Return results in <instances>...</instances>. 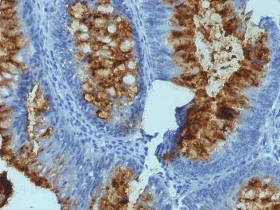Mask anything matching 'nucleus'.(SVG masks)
<instances>
[{
	"mask_svg": "<svg viewBox=\"0 0 280 210\" xmlns=\"http://www.w3.org/2000/svg\"><path fill=\"white\" fill-rule=\"evenodd\" d=\"M69 13L71 17L77 20L84 19L85 16L90 15L86 5L82 3H75L71 4L69 8Z\"/></svg>",
	"mask_w": 280,
	"mask_h": 210,
	"instance_id": "obj_1",
	"label": "nucleus"
},
{
	"mask_svg": "<svg viewBox=\"0 0 280 210\" xmlns=\"http://www.w3.org/2000/svg\"><path fill=\"white\" fill-rule=\"evenodd\" d=\"M19 26V22L15 19H1V29L2 30H15Z\"/></svg>",
	"mask_w": 280,
	"mask_h": 210,
	"instance_id": "obj_2",
	"label": "nucleus"
},
{
	"mask_svg": "<svg viewBox=\"0 0 280 210\" xmlns=\"http://www.w3.org/2000/svg\"><path fill=\"white\" fill-rule=\"evenodd\" d=\"M119 48L120 49V51L123 54H127V53L129 54V52L132 50L133 45L130 41V38H126V39L120 42Z\"/></svg>",
	"mask_w": 280,
	"mask_h": 210,
	"instance_id": "obj_3",
	"label": "nucleus"
},
{
	"mask_svg": "<svg viewBox=\"0 0 280 210\" xmlns=\"http://www.w3.org/2000/svg\"><path fill=\"white\" fill-rule=\"evenodd\" d=\"M9 40L14 42L15 44H16V46H17L18 49L23 47L26 44V42H27L26 38L22 36V35H20V34H16L15 36L11 37Z\"/></svg>",
	"mask_w": 280,
	"mask_h": 210,
	"instance_id": "obj_4",
	"label": "nucleus"
},
{
	"mask_svg": "<svg viewBox=\"0 0 280 210\" xmlns=\"http://www.w3.org/2000/svg\"><path fill=\"white\" fill-rule=\"evenodd\" d=\"M16 11L14 7L7 8L1 10V19H14Z\"/></svg>",
	"mask_w": 280,
	"mask_h": 210,
	"instance_id": "obj_5",
	"label": "nucleus"
},
{
	"mask_svg": "<svg viewBox=\"0 0 280 210\" xmlns=\"http://www.w3.org/2000/svg\"><path fill=\"white\" fill-rule=\"evenodd\" d=\"M138 92V85H130L127 88V95L130 99H133Z\"/></svg>",
	"mask_w": 280,
	"mask_h": 210,
	"instance_id": "obj_6",
	"label": "nucleus"
},
{
	"mask_svg": "<svg viewBox=\"0 0 280 210\" xmlns=\"http://www.w3.org/2000/svg\"><path fill=\"white\" fill-rule=\"evenodd\" d=\"M111 110L107 108H105L103 110H99L97 112V116L102 119H108L111 118Z\"/></svg>",
	"mask_w": 280,
	"mask_h": 210,
	"instance_id": "obj_7",
	"label": "nucleus"
},
{
	"mask_svg": "<svg viewBox=\"0 0 280 210\" xmlns=\"http://www.w3.org/2000/svg\"><path fill=\"white\" fill-rule=\"evenodd\" d=\"M187 156L189 157V158L190 159H197L198 158V151L194 149V147H189L187 149Z\"/></svg>",
	"mask_w": 280,
	"mask_h": 210,
	"instance_id": "obj_8",
	"label": "nucleus"
},
{
	"mask_svg": "<svg viewBox=\"0 0 280 210\" xmlns=\"http://www.w3.org/2000/svg\"><path fill=\"white\" fill-rule=\"evenodd\" d=\"M12 123V119L11 118L4 117L1 118V129H7Z\"/></svg>",
	"mask_w": 280,
	"mask_h": 210,
	"instance_id": "obj_9",
	"label": "nucleus"
},
{
	"mask_svg": "<svg viewBox=\"0 0 280 210\" xmlns=\"http://www.w3.org/2000/svg\"><path fill=\"white\" fill-rule=\"evenodd\" d=\"M248 186L250 188H262V182L258 178H252L251 180H250L249 183H248Z\"/></svg>",
	"mask_w": 280,
	"mask_h": 210,
	"instance_id": "obj_10",
	"label": "nucleus"
},
{
	"mask_svg": "<svg viewBox=\"0 0 280 210\" xmlns=\"http://www.w3.org/2000/svg\"><path fill=\"white\" fill-rule=\"evenodd\" d=\"M103 44L104 43L101 42L99 41H94V42H91V44H90V48H91V50L93 51L97 52L99 50H100L101 48H102V46Z\"/></svg>",
	"mask_w": 280,
	"mask_h": 210,
	"instance_id": "obj_11",
	"label": "nucleus"
},
{
	"mask_svg": "<svg viewBox=\"0 0 280 210\" xmlns=\"http://www.w3.org/2000/svg\"><path fill=\"white\" fill-rule=\"evenodd\" d=\"M83 98L86 102H91V103H92L94 100L96 98L95 94H93L92 92H84L83 93Z\"/></svg>",
	"mask_w": 280,
	"mask_h": 210,
	"instance_id": "obj_12",
	"label": "nucleus"
},
{
	"mask_svg": "<svg viewBox=\"0 0 280 210\" xmlns=\"http://www.w3.org/2000/svg\"><path fill=\"white\" fill-rule=\"evenodd\" d=\"M95 97H96V98L102 101V100L108 98V94H107V93L105 92L104 90H99L95 93Z\"/></svg>",
	"mask_w": 280,
	"mask_h": 210,
	"instance_id": "obj_13",
	"label": "nucleus"
},
{
	"mask_svg": "<svg viewBox=\"0 0 280 210\" xmlns=\"http://www.w3.org/2000/svg\"><path fill=\"white\" fill-rule=\"evenodd\" d=\"M83 89H84L85 92H93L94 89H95V86H94L91 83L87 81V82L83 84Z\"/></svg>",
	"mask_w": 280,
	"mask_h": 210,
	"instance_id": "obj_14",
	"label": "nucleus"
},
{
	"mask_svg": "<svg viewBox=\"0 0 280 210\" xmlns=\"http://www.w3.org/2000/svg\"><path fill=\"white\" fill-rule=\"evenodd\" d=\"M196 95L198 96V98H208L206 91L202 88L198 89V90L196 91Z\"/></svg>",
	"mask_w": 280,
	"mask_h": 210,
	"instance_id": "obj_15",
	"label": "nucleus"
},
{
	"mask_svg": "<svg viewBox=\"0 0 280 210\" xmlns=\"http://www.w3.org/2000/svg\"><path fill=\"white\" fill-rule=\"evenodd\" d=\"M109 204H110V201L108 200L103 199L101 200V205H100V209H108V206Z\"/></svg>",
	"mask_w": 280,
	"mask_h": 210,
	"instance_id": "obj_16",
	"label": "nucleus"
},
{
	"mask_svg": "<svg viewBox=\"0 0 280 210\" xmlns=\"http://www.w3.org/2000/svg\"><path fill=\"white\" fill-rule=\"evenodd\" d=\"M131 177H132V172H131V171H130V170H126L125 173H124V175H123V180H125L126 181H129Z\"/></svg>",
	"mask_w": 280,
	"mask_h": 210,
	"instance_id": "obj_17",
	"label": "nucleus"
},
{
	"mask_svg": "<svg viewBox=\"0 0 280 210\" xmlns=\"http://www.w3.org/2000/svg\"><path fill=\"white\" fill-rule=\"evenodd\" d=\"M11 114H13V110H7L2 111L1 112V118L7 117V115H10Z\"/></svg>",
	"mask_w": 280,
	"mask_h": 210,
	"instance_id": "obj_18",
	"label": "nucleus"
},
{
	"mask_svg": "<svg viewBox=\"0 0 280 210\" xmlns=\"http://www.w3.org/2000/svg\"><path fill=\"white\" fill-rule=\"evenodd\" d=\"M142 199V201H145V202H149V201H150L151 200L153 199V197H152V196H150V195H149V194H147V195L143 196Z\"/></svg>",
	"mask_w": 280,
	"mask_h": 210,
	"instance_id": "obj_19",
	"label": "nucleus"
},
{
	"mask_svg": "<svg viewBox=\"0 0 280 210\" xmlns=\"http://www.w3.org/2000/svg\"><path fill=\"white\" fill-rule=\"evenodd\" d=\"M170 24H171L173 26H179V20L175 18L172 19L171 21H170Z\"/></svg>",
	"mask_w": 280,
	"mask_h": 210,
	"instance_id": "obj_20",
	"label": "nucleus"
},
{
	"mask_svg": "<svg viewBox=\"0 0 280 210\" xmlns=\"http://www.w3.org/2000/svg\"><path fill=\"white\" fill-rule=\"evenodd\" d=\"M75 58L78 59V61H81L83 59V54L80 53V52H77V53H75Z\"/></svg>",
	"mask_w": 280,
	"mask_h": 210,
	"instance_id": "obj_21",
	"label": "nucleus"
},
{
	"mask_svg": "<svg viewBox=\"0 0 280 210\" xmlns=\"http://www.w3.org/2000/svg\"><path fill=\"white\" fill-rule=\"evenodd\" d=\"M110 2L109 1H99V5H100V6H108V5H110Z\"/></svg>",
	"mask_w": 280,
	"mask_h": 210,
	"instance_id": "obj_22",
	"label": "nucleus"
},
{
	"mask_svg": "<svg viewBox=\"0 0 280 210\" xmlns=\"http://www.w3.org/2000/svg\"><path fill=\"white\" fill-rule=\"evenodd\" d=\"M51 129H48V130H47V133H46L45 135H43V137H50L51 136Z\"/></svg>",
	"mask_w": 280,
	"mask_h": 210,
	"instance_id": "obj_23",
	"label": "nucleus"
}]
</instances>
